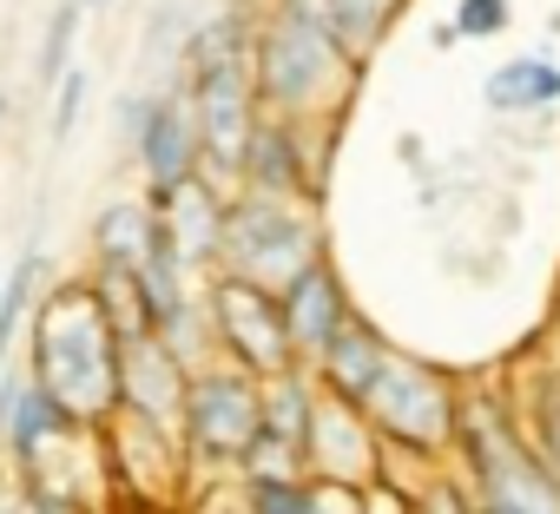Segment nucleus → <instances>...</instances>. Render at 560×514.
Wrapping results in <instances>:
<instances>
[{
  "label": "nucleus",
  "instance_id": "obj_1",
  "mask_svg": "<svg viewBox=\"0 0 560 514\" xmlns=\"http://www.w3.org/2000/svg\"><path fill=\"white\" fill-rule=\"evenodd\" d=\"M27 383L47 389L73 422L106 429L119 409V330L106 324L86 278H67L27 311Z\"/></svg>",
  "mask_w": 560,
  "mask_h": 514
},
{
  "label": "nucleus",
  "instance_id": "obj_2",
  "mask_svg": "<svg viewBox=\"0 0 560 514\" xmlns=\"http://www.w3.org/2000/svg\"><path fill=\"white\" fill-rule=\"evenodd\" d=\"M250 34H257V14L244 0H231L224 14L198 21L185 34V106H191V126H198V178L218 185L224 198L237 191V165H244V145H250V126H257V93H250Z\"/></svg>",
  "mask_w": 560,
  "mask_h": 514
},
{
  "label": "nucleus",
  "instance_id": "obj_3",
  "mask_svg": "<svg viewBox=\"0 0 560 514\" xmlns=\"http://www.w3.org/2000/svg\"><path fill=\"white\" fill-rule=\"evenodd\" d=\"M363 86V60L343 54V40L317 21H298L284 8H264L250 34V93L264 119H291V126H337Z\"/></svg>",
  "mask_w": 560,
  "mask_h": 514
},
{
  "label": "nucleus",
  "instance_id": "obj_4",
  "mask_svg": "<svg viewBox=\"0 0 560 514\" xmlns=\"http://www.w3.org/2000/svg\"><path fill=\"white\" fill-rule=\"evenodd\" d=\"M448 468L475 514H560V475L527 448L508 389H462Z\"/></svg>",
  "mask_w": 560,
  "mask_h": 514
},
{
  "label": "nucleus",
  "instance_id": "obj_5",
  "mask_svg": "<svg viewBox=\"0 0 560 514\" xmlns=\"http://www.w3.org/2000/svg\"><path fill=\"white\" fill-rule=\"evenodd\" d=\"M317 257H330L317 205L270 198V191H231L224 198V244H218L211 278H244V284L277 297L291 278H304Z\"/></svg>",
  "mask_w": 560,
  "mask_h": 514
},
{
  "label": "nucleus",
  "instance_id": "obj_6",
  "mask_svg": "<svg viewBox=\"0 0 560 514\" xmlns=\"http://www.w3.org/2000/svg\"><path fill=\"white\" fill-rule=\"evenodd\" d=\"M455 402H462V383H455L442 363H422V357H409V350H389L357 409H363V422L376 429V442L422 448V455H442V462H448Z\"/></svg>",
  "mask_w": 560,
  "mask_h": 514
},
{
  "label": "nucleus",
  "instance_id": "obj_7",
  "mask_svg": "<svg viewBox=\"0 0 560 514\" xmlns=\"http://www.w3.org/2000/svg\"><path fill=\"white\" fill-rule=\"evenodd\" d=\"M257 435V383L231 363H205L185 383V409H178V448H185V475L191 494L211 481L237 475V455Z\"/></svg>",
  "mask_w": 560,
  "mask_h": 514
},
{
  "label": "nucleus",
  "instance_id": "obj_8",
  "mask_svg": "<svg viewBox=\"0 0 560 514\" xmlns=\"http://www.w3.org/2000/svg\"><path fill=\"white\" fill-rule=\"evenodd\" d=\"M198 304H205V324H211V343L231 370H244L250 383H270L298 370L291 357V337H284V311H277L270 291L244 284V278H205L198 284Z\"/></svg>",
  "mask_w": 560,
  "mask_h": 514
},
{
  "label": "nucleus",
  "instance_id": "obj_9",
  "mask_svg": "<svg viewBox=\"0 0 560 514\" xmlns=\"http://www.w3.org/2000/svg\"><path fill=\"white\" fill-rule=\"evenodd\" d=\"M317 152H324V132L257 113L244 165H237V191H270V198H304L311 205L317 185H324V159Z\"/></svg>",
  "mask_w": 560,
  "mask_h": 514
},
{
  "label": "nucleus",
  "instance_id": "obj_10",
  "mask_svg": "<svg viewBox=\"0 0 560 514\" xmlns=\"http://www.w3.org/2000/svg\"><path fill=\"white\" fill-rule=\"evenodd\" d=\"M376 455H383V442L363 422V409L317 389V409H311V429H304V475L330 481V488H370Z\"/></svg>",
  "mask_w": 560,
  "mask_h": 514
},
{
  "label": "nucleus",
  "instance_id": "obj_11",
  "mask_svg": "<svg viewBox=\"0 0 560 514\" xmlns=\"http://www.w3.org/2000/svg\"><path fill=\"white\" fill-rule=\"evenodd\" d=\"M185 383H191V370L172 357V343H165L159 330L119 337V409H113V416L152 422V429H178Z\"/></svg>",
  "mask_w": 560,
  "mask_h": 514
},
{
  "label": "nucleus",
  "instance_id": "obj_12",
  "mask_svg": "<svg viewBox=\"0 0 560 514\" xmlns=\"http://www.w3.org/2000/svg\"><path fill=\"white\" fill-rule=\"evenodd\" d=\"M126 145L145 172V191H172V185L198 178V126H191L185 93H145Z\"/></svg>",
  "mask_w": 560,
  "mask_h": 514
},
{
  "label": "nucleus",
  "instance_id": "obj_13",
  "mask_svg": "<svg viewBox=\"0 0 560 514\" xmlns=\"http://www.w3.org/2000/svg\"><path fill=\"white\" fill-rule=\"evenodd\" d=\"M277 311H284V337H291L298 370H311V363L324 357V343L357 317L350 284H343V271L330 265V257H317L304 278H291L284 291H277Z\"/></svg>",
  "mask_w": 560,
  "mask_h": 514
},
{
  "label": "nucleus",
  "instance_id": "obj_14",
  "mask_svg": "<svg viewBox=\"0 0 560 514\" xmlns=\"http://www.w3.org/2000/svg\"><path fill=\"white\" fill-rule=\"evenodd\" d=\"M145 205L159 211L172 250L185 257V271L205 284V278L218 271V244H224V191L205 185V178H185V185H172V191H145Z\"/></svg>",
  "mask_w": 560,
  "mask_h": 514
},
{
  "label": "nucleus",
  "instance_id": "obj_15",
  "mask_svg": "<svg viewBox=\"0 0 560 514\" xmlns=\"http://www.w3.org/2000/svg\"><path fill=\"white\" fill-rule=\"evenodd\" d=\"M389 350H396V343H389L363 311H357V317L324 343V357L311 363V376H317V389H324V396H337V402H363V389L376 383V370H383V357H389Z\"/></svg>",
  "mask_w": 560,
  "mask_h": 514
},
{
  "label": "nucleus",
  "instance_id": "obj_16",
  "mask_svg": "<svg viewBox=\"0 0 560 514\" xmlns=\"http://www.w3.org/2000/svg\"><path fill=\"white\" fill-rule=\"evenodd\" d=\"M481 106L501 113V119L553 113V106H560V60H553V54H514V60H501V67L481 80Z\"/></svg>",
  "mask_w": 560,
  "mask_h": 514
},
{
  "label": "nucleus",
  "instance_id": "obj_17",
  "mask_svg": "<svg viewBox=\"0 0 560 514\" xmlns=\"http://www.w3.org/2000/svg\"><path fill=\"white\" fill-rule=\"evenodd\" d=\"M508 402H514V422H521L527 448L560 475V363H553V357L534 363V376H527Z\"/></svg>",
  "mask_w": 560,
  "mask_h": 514
},
{
  "label": "nucleus",
  "instance_id": "obj_18",
  "mask_svg": "<svg viewBox=\"0 0 560 514\" xmlns=\"http://www.w3.org/2000/svg\"><path fill=\"white\" fill-rule=\"evenodd\" d=\"M145 244H152V205L145 198H106L93 218V265L139 271Z\"/></svg>",
  "mask_w": 560,
  "mask_h": 514
},
{
  "label": "nucleus",
  "instance_id": "obj_19",
  "mask_svg": "<svg viewBox=\"0 0 560 514\" xmlns=\"http://www.w3.org/2000/svg\"><path fill=\"white\" fill-rule=\"evenodd\" d=\"M311 409H317V376H311V370H284V376L257 383V429H264V435H284V442L304 448Z\"/></svg>",
  "mask_w": 560,
  "mask_h": 514
},
{
  "label": "nucleus",
  "instance_id": "obj_20",
  "mask_svg": "<svg viewBox=\"0 0 560 514\" xmlns=\"http://www.w3.org/2000/svg\"><path fill=\"white\" fill-rule=\"evenodd\" d=\"M324 8H330V34L343 40V54H357L370 67V54L383 47V34L402 14V0H324Z\"/></svg>",
  "mask_w": 560,
  "mask_h": 514
},
{
  "label": "nucleus",
  "instance_id": "obj_21",
  "mask_svg": "<svg viewBox=\"0 0 560 514\" xmlns=\"http://www.w3.org/2000/svg\"><path fill=\"white\" fill-rule=\"evenodd\" d=\"M34 291H40V244H27L8 271H0V370H8V343L27 330V311H34Z\"/></svg>",
  "mask_w": 560,
  "mask_h": 514
},
{
  "label": "nucleus",
  "instance_id": "obj_22",
  "mask_svg": "<svg viewBox=\"0 0 560 514\" xmlns=\"http://www.w3.org/2000/svg\"><path fill=\"white\" fill-rule=\"evenodd\" d=\"M80 21H86V8H80V0H60V8H54V21H47V40H40V86H47V93H54V86H60V73L73 67Z\"/></svg>",
  "mask_w": 560,
  "mask_h": 514
},
{
  "label": "nucleus",
  "instance_id": "obj_23",
  "mask_svg": "<svg viewBox=\"0 0 560 514\" xmlns=\"http://www.w3.org/2000/svg\"><path fill=\"white\" fill-rule=\"evenodd\" d=\"M448 27H455V40H501L514 27V0H455Z\"/></svg>",
  "mask_w": 560,
  "mask_h": 514
},
{
  "label": "nucleus",
  "instance_id": "obj_24",
  "mask_svg": "<svg viewBox=\"0 0 560 514\" xmlns=\"http://www.w3.org/2000/svg\"><path fill=\"white\" fill-rule=\"evenodd\" d=\"M80 113H86V73H80V67H67V73H60V86H54V119H47L54 145H60V139H73Z\"/></svg>",
  "mask_w": 560,
  "mask_h": 514
},
{
  "label": "nucleus",
  "instance_id": "obj_25",
  "mask_svg": "<svg viewBox=\"0 0 560 514\" xmlns=\"http://www.w3.org/2000/svg\"><path fill=\"white\" fill-rule=\"evenodd\" d=\"M409 514H475V501H468V488L455 481V468H442V475L409 501Z\"/></svg>",
  "mask_w": 560,
  "mask_h": 514
},
{
  "label": "nucleus",
  "instance_id": "obj_26",
  "mask_svg": "<svg viewBox=\"0 0 560 514\" xmlns=\"http://www.w3.org/2000/svg\"><path fill=\"white\" fill-rule=\"evenodd\" d=\"M357 507H363V514H409V494H396V488L370 481V488H357Z\"/></svg>",
  "mask_w": 560,
  "mask_h": 514
},
{
  "label": "nucleus",
  "instance_id": "obj_27",
  "mask_svg": "<svg viewBox=\"0 0 560 514\" xmlns=\"http://www.w3.org/2000/svg\"><path fill=\"white\" fill-rule=\"evenodd\" d=\"M0 514H40V507H34V501H27V494L8 481V488H0Z\"/></svg>",
  "mask_w": 560,
  "mask_h": 514
},
{
  "label": "nucleus",
  "instance_id": "obj_28",
  "mask_svg": "<svg viewBox=\"0 0 560 514\" xmlns=\"http://www.w3.org/2000/svg\"><path fill=\"white\" fill-rule=\"evenodd\" d=\"M547 343H553V363H560V297H553V330H547Z\"/></svg>",
  "mask_w": 560,
  "mask_h": 514
},
{
  "label": "nucleus",
  "instance_id": "obj_29",
  "mask_svg": "<svg viewBox=\"0 0 560 514\" xmlns=\"http://www.w3.org/2000/svg\"><path fill=\"white\" fill-rule=\"evenodd\" d=\"M8 119H14V100H8V93H0V126H8Z\"/></svg>",
  "mask_w": 560,
  "mask_h": 514
},
{
  "label": "nucleus",
  "instance_id": "obj_30",
  "mask_svg": "<svg viewBox=\"0 0 560 514\" xmlns=\"http://www.w3.org/2000/svg\"><path fill=\"white\" fill-rule=\"evenodd\" d=\"M80 8H86V14H93V8H106V0H80Z\"/></svg>",
  "mask_w": 560,
  "mask_h": 514
}]
</instances>
